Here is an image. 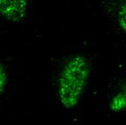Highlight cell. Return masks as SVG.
I'll use <instances>...</instances> for the list:
<instances>
[{
    "instance_id": "1",
    "label": "cell",
    "mask_w": 126,
    "mask_h": 125,
    "mask_svg": "<svg viewBox=\"0 0 126 125\" xmlns=\"http://www.w3.org/2000/svg\"><path fill=\"white\" fill-rule=\"evenodd\" d=\"M90 74L91 65L84 55L73 53L64 57L51 72V96L63 109L73 110L84 96Z\"/></svg>"
},
{
    "instance_id": "2",
    "label": "cell",
    "mask_w": 126,
    "mask_h": 125,
    "mask_svg": "<svg viewBox=\"0 0 126 125\" xmlns=\"http://www.w3.org/2000/svg\"><path fill=\"white\" fill-rule=\"evenodd\" d=\"M27 5L23 1H0V14L8 20L17 21L25 16Z\"/></svg>"
},
{
    "instance_id": "3",
    "label": "cell",
    "mask_w": 126,
    "mask_h": 125,
    "mask_svg": "<svg viewBox=\"0 0 126 125\" xmlns=\"http://www.w3.org/2000/svg\"><path fill=\"white\" fill-rule=\"evenodd\" d=\"M110 108L115 112L126 110V82L112 96L110 101Z\"/></svg>"
},
{
    "instance_id": "4",
    "label": "cell",
    "mask_w": 126,
    "mask_h": 125,
    "mask_svg": "<svg viewBox=\"0 0 126 125\" xmlns=\"http://www.w3.org/2000/svg\"><path fill=\"white\" fill-rule=\"evenodd\" d=\"M117 21L120 27L126 33V1L120 4L117 8Z\"/></svg>"
},
{
    "instance_id": "5",
    "label": "cell",
    "mask_w": 126,
    "mask_h": 125,
    "mask_svg": "<svg viewBox=\"0 0 126 125\" xmlns=\"http://www.w3.org/2000/svg\"><path fill=\"white\" fill-rule=\"evenodd\" d=\"M7 81V74L2 64L0 62V95L4 91Z\"/></svg>"
}]
</instances>
